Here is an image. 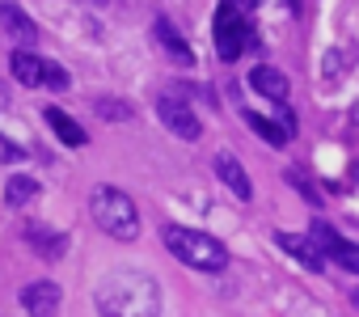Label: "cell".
<instances>
[{"instance_id":"6da1fadb","label":"cell","mask_w":359,"mask_h":317,"mask_svg":"<svg viewBox=\"0 0 359 317\" xmlns=\"http://www.w3.org/2000/svg\"><path fill=\"white\" fill-rule=\"evenodd\" d=\"M102 317H161V283L144 271H110L93 288Z\"/></svg>"},{"instance_id":"7a4b0ae2","label":"cell","mask_w":359,"mask_h":317,"mask_svg":"<svg viewBox=\"0 0 359 317\" xmlns=\"http://www.w3.org/2000/svg\"><path fill=\"white\" fill-rule=\"evenodd\" d=\"M165 245H169V254H173L177 262H187V267H195V271H208V275H216V271L229 267V245L216 241L212 233H199V229L169 224V229H165Z\"/></svg>"},{"instance_id":"3957f363","label":"cell","mask_w":359,"mask_h":317,"mask_svg":"<svg viewBox=\"0 0 359 317\" xmlns=\"http://www.w3.org/2000/svg\"><path fill=\"white\" fill-rule=\"evenodd\" d=\"M89 212H93L97 229L110 233V237H118V241H131V237L140 233V212H135L131 195L118 191V187H93Z\"/></svg>"},{"instance_id":"277c9868","label":"cell","mask_w":359,"mask_h":317,"mask_svg":"<svg viewBox=\"0 0 359 317\" xmlns=\"http://www.w3.org/2000/svg\"><path fill=\"white\" fill-rule=\"evenodd\" d=\"M212 39H216V55L224 60V64H233L241 51H245V43H254V34H250V26H245V18L237 13V5H216V26H212Z\"/></svg>"},{"instance_id":"5b68a950","label":"cell","mask_w":359,"mask_h":317,"mask_svg":"<svg viewBox=\"0 0 359 317\" xmlns=\"http://www.w3.org/2000/svg\"><path fill=\"white\" fill-rule=\"evenodd\" d=\"M9 68H13V76H18L22 85H47V89H68V85H72V76H68L60 64H47V60L34 55V51H13Z\"/></svg>"},{"instance_id":"8992f818","label":"cell","mask_w":359,"mask_h":317,"mask_svg":"<svg viewBox=\"0 0 359 317\" xmlns=\"http://www.w3.org/2000/svg\"><path fill=\"white\" fill-rule=\"evenodd\" d=\"M156 119H161V127H169L177 140H199V135H203V123L195 119V110L177 97V93H161V97H156Z\"/></svg>"},{"instance_id":"52a82bcc","label":"cell","mask_w":359,"mask_h":317,"mask_svg":"<svg viewBox=\"0 0 359 317\" xmlns=\"http://www.w3.org/2000/svg\"><path fill=\"white\" fill-rule=\"evenodd\" d=\"M309 241L317 245V254H321V258L330 254V258H334L338 267H346V271H359V250H355V245H351L346 237H338V233H334L330 224H321V220H317V224L309 229Z\"/></svg>"},{"instance_id":"ba28073f","label":"cell","mask_w":359,"mask_h":317,"mask_svg":"<svg viewBox=\"0 0 359 317\" xmlns=\"http://www.w3.org/2000/svg\"><path fill=\"white\" fill-rule=\"evenodd\" d=\"M60 300H64V292L51 279H34L22 288V309L30 317H60Z\"/></svg>"},{"instance_id":"9c48e42d","label":"cell","mask_w":359,"mask_h":317,"mask_svg":"<svg viewBox=\"0 0 359 317\" xmlns=\"http://www.w3.org/2000/svg\"><path fill=\"white\" fill-rule=\"evenodd\" d=\"M216 178L237 195V199H254V182H250V174L241 170V161H237V156L233 152H216Z\"/></svg>"},{"instance_id":"30bf717a","label":"cell","mask_w":359,"mask_h":317,"mask_svg":"<svg viewBox=\"0 0 359 317\" xmlns=\"http://www.w3.org/2000/svg\"><path fill=\"white\" fill-rule=\"evenodd\" d=\"M0 26H5V34H9L13 43H26V47L39 43V26L13 5V0H0ZM26 47H22V51H26Z\"/></svg>"},{"instance_id":"8fae6325","label":"cell","mask_w":359,"mask_h":317,"mask_svg":"<svg viewBox=\"0 0 359 317\" xmlns=\"http://www.w3.org/2000/svg\"><path fill=\"white\" fill-rule=\"evenodd\" d=\"M250 89H258V93L271 97L275 106L287 102V76H283L279 68H271V64H258V68L250 72Z\"/></svg>"},{"instance_id":"7c38bea8","label":"cell","mask_w":359,"mask_h":317,"mask_svg":"<svg viewBox=\"0 0 359 317\" xmlns=\"http://www.w3.org/2000/svg\"><path fill=\"white\" fill-rule=\"evenodd\" d=\"M43 114H47L51 131H55V135H60V140H64L68 148H85V144H89V131H85V127H81V123H76L72 114H64L60 106H47Z\"/></svg>"},{"instance_id":"4fadbf2b","label":"cell","mask_w":359,"mask_h":317,"mask_svg":"<svg viewBox=\"0 0 359 317\" xmlns=\"http://www.w3.org/2000/svg\"><path fill=\"white\" fill-rule=\"evenodd\" d=\"M26 245L39 250V258H60L68 250V237L60 229H47V224H30L26 229Z\"/></svg>"},{"instance_id":"5bb4252c","label":"cell","mask_w":359,"mask_h":317,"mask_svg":"<svg viewBox=\"0 0 359 317\" xmlns=\"http://www.w3.org/2000/svg\"><path fill=\"white\" fill-rule=\"evenodd\" d=\"M275 241H279V250H287V254H292V258H296L304 271H321V267H325V258L317 254V245H313L309 237H296V233H279Z\"/></svg>"},{"instance_id":"9a60e30c","label":"cell","mask_w":359,"mask_h":317,"mask_svg":"<svg viewBox=\"0 0 359 317\" xmlns=\"http://www.w3.org/2000/svg\"><path fill=\"white\" fill-rule=\"evenodd\" d=\"M156 43L165 47V55H169L173 64H195V47H191V43H187L182 34H177V30H173V26L165 22V18L156 22Z\"/></svg>"},{"instance_id":"2e32d148","label":"cell","mask_w":359,"mask_h":317,"mask_svg":"<svg viewBox=\"0 0 359 317\" xmlns=\"http://www.w3.org/2000/svg\"><path fill=\"white\" fill-rule=\"evenodd\" d=\"M34 199H39V182H34V178L18 174V178L5 182V203H9V208H26V203H34Z\"/></svg>"},{"instance_id":"e0dca14e","label":"cell","mask_w":359,"mask_h":317,"mask_svg":"<svg viewBox=\"0 0 359 317\" xmlns=\"http://www.w3.org/2000/svg\"><path fill=\"white\" fill-rule=\"evenodd\" d=\"M245 123H250L266 144H275V148H283V144H287V131H283L279 123H271V119H262V114H254V110H245Z\"/></svg>"},{"instance_id":"ac0fdd59","label":"cell","mask_w":359,"mask_h":317,"mask_svg":"<svg viewBox=\"0 0 359 317\" xmlns=\"http://www.w3.org/2000/svg\"><path fill=\"white\" fill-rule=\"evenodd\" d=\"M287 182H292V187H300V195H304V199H309L313 208H321V203H325L321 187H317V182H313V178H309L304 170H287Z\"/></svg>"},{"instance_id":"d6986e66","label":"cell","mask_w":359,"mask_h":317,"mask_svg":"<svg viewBox=\"0 0 359 317\" xmlns=\"http://www.w3.org/2000/svg\"><path fill=\"white\" fill-rule=\"evenodd\" d=\"M93 110H97V114H106V119H131V106H127V102H110V97H102Z\"/></svg>"},{"instance_id":"ffe728a7","label":"cell","mask_w":359,"mask_h":317,"mask_svg":"<svg viewBox=\"0 0 359 317\" xmlns=\"http://www.w3.org/2000/svg\"><path fill=\"white\" fill-rule=\"evenodd\" d=\"M0 161H22V148L9 144V140H0Z\"/></svg>"},{"instance_id":"44dd1931","label":"cell","mask_w":359,"mask_h":317,"mask_svg":"<svg viewBox=\"0 0 359 317\" xmlns=\"http://www.w3.org/2000/svg\"><path fill=\"white\" fill-rule=\"evenodd\" d=\"M0 106H5V85H0Z\"/></svg>"}]
</instances>
